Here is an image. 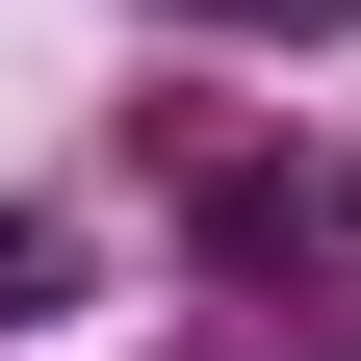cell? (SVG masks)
<instances>
[{"mask_svg":"<svg viewBox=\"0 0 361 361\" xmlns=\"http://www.w3.org/2000/svg\"><path fill=\"white\" fill-rule=\"evenodd\" d=\"M180 233L233 258V284H284V336L361 361V180H336V155H207V180H180Z\"/></svg>","mask_w":361,"mask_h":361,"instance_id":"6da1fadb","label":"cell"},{"mask_svg":"<svg viewBox=\"0 0 361 361\" xmlns=\"http://www.w3.org/2000/svg\"><path fill=\"white\" fill-rule=\"evenodd\" d=\"M180 26H284V52H310V26H361V0H180Z\"/></svg>","mask_w":361,"mask_h":361,"instance_id":"7a4b0ae2","label":"cell"},{"mask_svg":"<svg viewBox=\"0 0 361 361\" xmlns=\"http://www.w3.org/2000/svg\"><path fill=\"white\" fill-rule=\"evenodd\" d=\"M26 310H52V233H0V336H26Z\"/></svg>","mask_w":361,"mask_h":361,"instance_id":"3957f363","label":"cell"}]
</instances>
